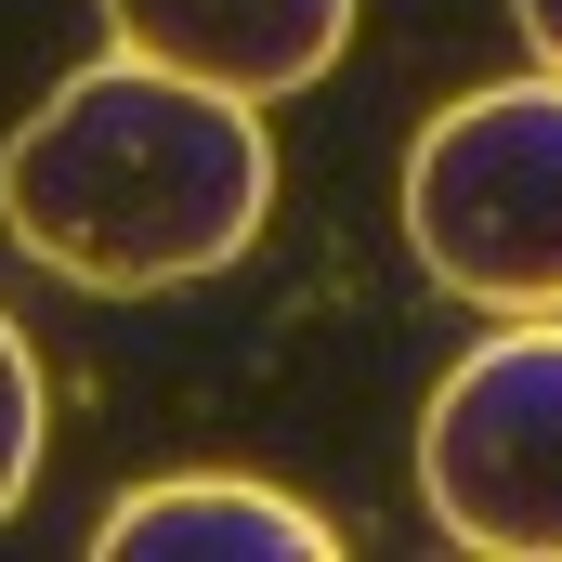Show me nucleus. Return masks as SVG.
<instances>
[{"label": "nucleus", "mask_w": 562, "mask_h": 562, "mask_svg": "<svg viewBox=\"0 0 562 562\" xmlns=\"http://www.w3.org/2000/svg\"><path fill=\"white\" fill-rule=\"evenodd\" d=\"M92 550L105 562H327L340 524L262 471H157L92 524Z\"/></svg>", "instance_id": "5"}, {"label": "nucleus", "mask_w": 562, "mask_h": 562, "mask_svg": "<svg viewBox=\"0 0 562 562\" xmlns=\"http://www.w3.org/2000/svg\"><path fill=\"white\" fill-rule=\"evenodd\" d=\"M419 497L484 562H562V314H497L419 406Z\"/></svg>", "instance_id": "3"}, {"label": "nucleus", "mask_w": 562, "mask_h": 562, "mask_svg": "<svg viewBox=\"0 0 562 562\" xmlns=\"http://www.w3.org/2000/svg\"><path fill=\"white\" fill-rule=\"evenodd\" d=\"M262 210H276L262 105L157 53H105L53 79L26 132L0 144V236L92 301H157L249 262Z\"/></svg>", "instance_id": "1"}, {"label": "nucleus", "mask_w": 562, "mask_h": 562, "mask_svg": "<svg viewBox=\"0 0 562 562\" xmlns=\"http://www.w3.org/2000/svg\"><path fill=\"white\" fill-rule=\"evenodd\" d=\"M510 26H524V53H537V66H562V0H510Z\"/></svg>", "instance_id": "7"}, {"label": "nucleus", "mask_w": 562, "mask_h": 562, "mask_svg": "<svg viewBox=\"0 0 562 562\" xmlns=\"http://www.w3.org/2000/svg\"><path fill=\"white\" fill-rule=\"evenodd\" d=\"M40 431H53L40 353H26V327L0 314V524H13V510H26V484H40Z\"/></svg>", "instance_id": "6"}, {"label": "nucleus", "mask_w": 562, "mask_h": 562, "mask_svg": "<svg viewBox=\"0 0 562 562\" xmlns=\"http://www.w3.org/2000/svg\"><path fill=\"white\" fill-rule=\"evenodd\" d=\"M105 40L183 66V79H223L249 105H276V92H314L340 66L353 0H105Z\"/></svg>", "instance_id": "4"}, {"label": "nucleus", "mask_w": 562, "mask_h": 562, "mask_svg": "<svg viewBox=\"0 0 562 562\" xmlns=\"http://www.w3.org/2000/svg\"><path fill=\"white\" fill-rule=\"evenodd\" d=\"M406 249L484 314H562V66L484 79L406 144Z\"/></svg>", "instance_id": "2"}]
</instances>
